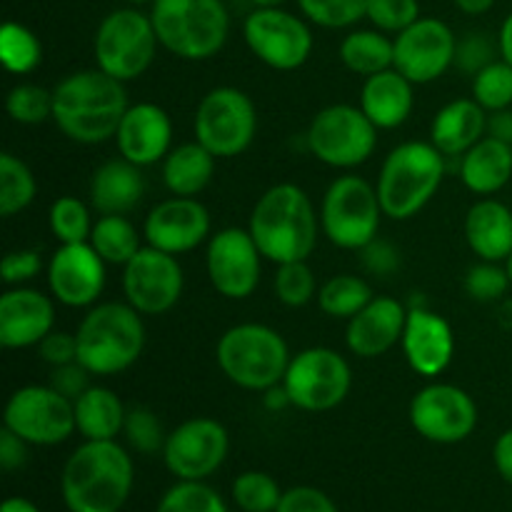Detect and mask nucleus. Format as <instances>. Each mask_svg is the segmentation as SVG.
I'll return each instance as SVG.
<instances>
[{
    "mask_svg": "<svg viewBox=\"0 0 512 512\" xmlns=\"http://www.w3.org/2000/svg\"><path fill=\"white\" fill-rule=\"evenodd\" d=\"M125 83L100 68L78 70L53 88V123L78 145H100L115 140L128 110Z\"/></svg>",
    "mask_w": 512,
    "mask_h": 512,
    "instance_id": "obj_1",
    "label": "nucleus"
},
{
    "mask_svg": "<svg viewBox=\"0 0 512 512\" xmlns=\"http://www.w3.org/2000/svg\"><path fill=\"white\" fill-rule=\"evenodd\" d=\"M133 483V458L118 440H85L65 460L60 495L68 512H120Z\"/></svg>",
    "mask_w": 512,
    "mask_h": 512,
    "instance_id": "obj_2",
    "label": "nucleus"
},
{
    "mask_svg": "<svg viewBox=\"0 0 512 512\" xmlns=\"http://www.w3.org/2000/svg\"><path fill=\"white\" fill-rule=\"evenodd\" d=\"M248 230L270 263L308 260L318 245L320 215L300 185L278 183L270 185L253 205Z\"/></svg>",
    "mask_w": 512,
    "mask_h": 512,
    "instance_id": "obj_3",
    "label": "nucleus"
},
{
    "mask_svg": "<svg viewBox=\"0 0 512 512\" xmlns=\"http://www.w3.org/2000/svg\"><path fill=\"white\" fill-rule=\"evenodd\" d=\"M78 363L98 378L125 373L140 360L145 350L143 315L130 303H95L80 320Z\"/></svg>",
    "mask_w": 512,
    "mask_h": 512,
    "instance_id": "obj_4",
    "label": "nucleus"
},
{
    "mask_svg": "<svg viewBox=\"0 0 512 512\" xmlns=\"http://www.w3.org/2000/svg\"><path fill=\"white\" fill-rule=\"evenodd\" d=\"M445 180V155L433 143L405 140L385 155L378 190L385 218L410 220L438 195Z\"/></svg>",
    "mask_w": 512,
    "mask_h": 512,
    "instance_id": "obj_5",
    "label": "nucleus"
},
{
    "mask_svg": "<svg viewBox=\"0 0 512 512\" xmlns=\"http://www.w3.org/2000/svg\"><path fill=\"white\" fill-rule=\"evenodd\" d=\"M290 358L293 353L283 335L263 323L233 325L215 345L220 373L250 393H265L283 383Z\"/></svg>",
    "mask_w": 512,
    "mask_h": 512,
    "instance_id": "obj_6",
    "label": "nucleus"
},
{
    "mask_svg": "<svg viewBox=\"0 0 512 512\" xmlns=\"http://www.w3.org/2000/svg\"><path fill=\"white\" fill-rule=\"evenodd\" d=\"M150 20L160 48L190 63L215 58L230 35V13L223 0H155Z\"/></svg>",
    "mask_w": 512,
    "mask_h": 512,
    "instance_id": "obj_7",
    "label": "nucleus"
},
{
    "mask_svg": "<svg viewBox=\"0 0 512 512\" xmlns=\"http://www.w3.org/2000/svg\"><path fill=\"white\" fill-rule=\"evenodd\" d=\"M158 48L160 40L150 15L138 8H118L105 15L95 30V68L120 83H130L148 73Z\"/></svg>",
    "mask_w": 512,
    "mask_h": 512,
    "instance_id": "obj_8",
    "label": "nucleus"
},
{
    "mask_svg": "<svg viewBox=\"0 0 512 512\" xmlns=\"http://www.w3.org/2000/svg\"><path fill=\"white\" fill-rule=\"evenodd\" d=\"M378 190L360 175H340L320 203V230L340 250H360L373 243L383 220Z\"/></svg>",
    "mask_w": 512,
    "mask_h": 512,
    "instance_id": "obj_9",
    "label": "nucleus"
},
{
    "mask_svg": "<svg viewBox=\"0 0 512 512\" xmlns=\"http://www.w3.org/2000/svg\"><path fill=\"white\" fill-rule=\"evenodd\" d=\"M193 135L215 158H238L258 135V108L245 90L218 85L200 98L193 118Z\"/></svg>",
    "mask_w": 512,
    "mask_h": 512,
    "instance_id": "obj_10",
    "label": "nucleus"
},
{
    "mask_svg": "<svg viewBox=\"0 0 512 512\" xmlns=\"http://www.w3.org/2000/svg\"><path fill=\"white\" fill-rule=\"evenodd\" d=\"M305 145L310 155L328 168L353 170L373 158L378 148V128L360 105H325L310 120Z\"/></svg>",
    "mask_w": 512,
    "mask_h": 512,
    "instance_id": "obj_11",
    "label": "nucleus"
},
{
    "mask_svg": "<svg viewBox=\"0 0 512 512\" xmlns=\"http://www.w3.org/2000/svg\"><path fill=\"white\" fill-rule=\"evenodd\" d=\"M283 388L293 408L305 413H328L348 398L353 370L338 350L313 345L290 358Z\"/></svg>",
    "mask_w": 512,
    "mask_h": 512,
    "instance_id": "obj_12",
    "label": "nucleus"
},
{
    "mask_svg": "<svg viewBox=\"0 0 512 512\" xmlns=\"http://www.w3.org/2000/svg\"><path fill=\"white\" fill-rule=\"evenodd\" d=\"M3 428L13 430L28 445L53 448L78 433L73 400L63 398L50 385H25L5 403Z\"/></svg>",
    "mask_w": 512,
    "mask_h": 512,
    "instance_id": "obj_13",
    "label": "nucleus"
},
{
    "mask_svg": "<svg viewBox=\"0 0 512 512\" xmlns=\"http://www.w3.org/2000/svg\"><path fill=\"white\" fill-rule=\"evenodd\" d=\"M250 53L268 68L293 73L313 55V30L308 20L283 8H255L243 23Z\"/></svg>",
    "mask_w": 512,
    "mask_h": 512,
    "instance_id": "obj_14",
    "label": "nucleus"
},
{
    "mask_svg": "<svg viewBox=\"0 0 512 512\" xmlns=\"http://www.w3.org/2000/svg\"><path fill=\"white\" fill-rule=\"evenodd\" d=\"M408 418L428 443L458 445L475 433L480 413L468 390L453 383H430L413 395Z\"/></svg>",
    "mask_w": 512,
    "mask_h": 512,
    "instance_id": "obj_15",
    "label": "nucleus"
},
{
    "mask_svg": "<svg viewBox=\"0 0 512 512\" xmlns=\"http://www.w3.org/2000/svg\"><path fill=\"white\" fill-rule=\"evenodd\" d=\"M230 453V435L220 420L190 418L173 428L163 445V463L175 480H208Z\"/></svg>",
    "mask_w": 512,
    "mask_h": 512,
    "instance_id": "obj_16",
    "label": "nucleus"
},
{
    "mask_svg": "<svg viewBox=\"0 0 512 512\" xmlns=\"http://www.w3.org/2000/svg\"><path fill=\"white\" fill-rule=\"evenodd\" d=\"M205 270L215 293L228 300H248L260 285L263 253L248 228L230 225L210 235Z\"/></svg>",
    "mask_w": 512,
    "mask_h": 512,
    "instance_id": "obj_17",
    "label": "nucleus"
},
{
    "mask_svg": "<svg viewBox=\"0 0 512 512\" xmlns=\"http://www.w3.org/2000/svg\"><path fill=\"white\" fill-rule=\"evenodd\" d=\"M185 288V273L178 255L143 245L140 253L123 265L125 303L140 315H163L178 305Z\"/></svg>",
    "mask_w": 512,
    "mask_h": 512,
    "instance_id": "obj_18",
    "label": "nucleus"
},
{
    "mask_svg": "<svg viewBox=\"0 0 512 512\" xmlns=\"http://www.w3.org/2000/svg\"><path fill=\"white\" fill-rule=\"evenodd\" d=\"M458 35L445 20L418 18L410 28L395 35V70L410 83L428 85L443 78L455 65Z\"/></svg>",
    "mask_w": 512,
    "mask_h": 512,
    "instance_id": "obj_19",
    "label": "nucleus"
},
{
    "mask_svg": "<svg viewBox=\"0 0 512 512\" xmlns=\"http://www.w3.org/2000/svg\"><path fill=\"white\" fill-rule=\"evenodd\" d=\"M105 260L90 243L58 245L48 260V290L65 308H93L105 290Z\"/></svg>",
    "mask_w": 512,
    "mask_h": 512,
    "instance_id": "obj_20",
    "label": "nucleus"
},
{
    "mask_svg": "<svg viewBox=\"0 0 512 512\" xmlns=\"http://www.w3.org/2000/svg\"><path fill=\"white\" fill-rule=\"evenodd\" d=\"M210 210L198 198H165L145 215L143 238L150 248L170 255L193 253L210 240Z\"/></svg>",
    "mask_w": 512,
    "mask_h": 512,
    "instance_id": "obj_21",
    "label": "nucleus"
},
{
    "mask_svg": "<svg viewBox=\"0 0 512 512\" xmlns=\"http://www.w3.org/2000/svg\"><path fill=\"white\" fill-rule=\"evenodd\" d=\"M55 330V298L15 285L0 295V345L5 350L38 348Z\"/></svg>",
    "mask_w": 512,
    "mask_h": 512,
    "instance_id": "obj_22",
    "label": "nucleus"
},
{
    "mask_svg": "<svg viewBox=\"0 0 512 512\" xmlns=\"http://www.w3.org/2000/svg\"><path fill=\"white\" fill-rule=\"evenodd\" d=\"M115 145L125 160L138 168L163 163L173 145V120L158 103L128 105L115 133Z\"/></svg>",
    "mask_w": 512,
    "mask_h": 512,
    "instance_id": "obj_23",
    "label": "nucleus"
},
{
    "mask_svg": "<svg viewBox=\"0 0 512 512\" xmlns=\"http://www.w3.org/2000/svg\"><path fill=\"white\" fill-rule=\"evenodd\" d=\"M400 345H403V355L410 368L423 378H438L453 363V328L443 315L428 308L408 310Z\"/></svg>",
    "mask_w": 512,
    "mask_h": 512,
    "instance_id": "obj_24",
    "label": "nucleus"
},
{
    "mask_svg": "<svg viewBox=\"0 0 512 512\" xmlns=\"http://www.w3.org/2000/svg\"><path fill=\"white\" fill-rule=\"evenodd\" d=\"M405 320H408V308L400 300L380 295L348 320L345 345L350 353L363 360L380 358L403 340Z\"/></svg>",
    "mask_w": 512,
    "mask_h": 512,
    "instance_id": "obj_25",
    "label": "nucleus"
},
{
    "mask_svg": "<svg viewBox=\"0 0 512 512\" xmlns=\"http://www.w3.org/2000/svg\"><path fill=\"white\" fill-rule=\"evenodd\" d=\"M413 85L400 70L388 68L365 78L360 88V110L378 130H395L408 123L415 108Z\"/></svg>",
    "mask_w": 512,
    "mask_h": 512,
    "instance_id": "obj_26",
    "label": "nucleus"
},
{
    "mask_svg": "<svg viewBox=\"0 0 512 512\" xmlns=\"http://www.w3.org/2000/svg\"><path fill=\"white\" fill-rule=\"evenodd\" d=\"M135 163L110 158L93 170L90 178V205L100 215H128L145 195V178Z\"/></svg>",
    "mask_w": 512,
    "mask_h": 512,
    "instance_id": "obj_27",
    "label": "nucleus"
},
{
    "mask_svg": "<svg viewBox=\"0 0 512 512\" xmlns=\"http://www.w3.org/2000/svg\"><path fill=\"white\" fill-rule=\"evenodd\" d=\"M485 135H488V110L480 108L473 98L450 100L430 123V143L445 158H463Z\"/></svg>",
    "mask_w": 512,
    "mask_h": 512,
    "instance_id": "obj_28",
    "label": "nucleus"
},
{
    "mask_svg": "<svg viewBox=\"0 0 512 512\" xmlns=\"http://www.w3.org/2000/svg\"><path fill=\"white\" fill-rule=\"evenodd\" d=\"M463 233L478 260L505 263L512 255V208L495 198H480L465 213Z\"/></svg>",
    "mask_w": 512,
    "mask_h": 512,
    "instance_id": "obj_29",
    "label": "nucleus"
},
{
    "mask_svg": "<svg viewBox=\"0 0 512 512\" xmlns=\"http://www.w3.org/2000/svg\"><path fill=\"white\" fill-rule=\"evenodd\" d=\"M460 180L470 193L493 198L512 180V145L485 135L460 158Z\"/></svg>",
    "mask_w": 512,
    "mask_h": 512,
    "instance_id": "obj_30",
    "label": "nucleus"
},
{
    "mask_svg": "<svg viewBox=\"0 0 512 512\" xmlns=\"http://www.w3.org/2000/svg\"><path fill=\"white\" fill-rule=\"evenodd\" d=\"M75 408V430L85 440H118L123 433L128 408L123 405L120 395L105 385H90L78 400Z\"/></svg>",
    "mask_w": 512,
    "mask_h": 512,
    "instance_id": "obj_31",
    "label": "nucleus"
},
{
    "mask_svg": "<svg viewBox=\"0 0 512 512\" xmlns=\"http://www.w3.org/2000/svg\"><path fill=\"white\" fill-rule=\"evenodd\" d=\"M215 160L218 158L198 140L178 145L160 163L163 185L168 188V193L180 195V198H198L213 180Z\"/></svg>",
    "mask_w": 512,
    "mask_h": 512,
    "instance_id": "obj_32",
    "label": "nucleus"
},
{
    "mask_svg": "<svg viewBox=\"0 0 512 512\" xmlns=\"http://www.w3.org/2000/svg\"><path fill=\"white\" fill-rule=\"evenodd\" d=\"M340 63L355 75L370 78L375 73L393 68L395 65V40L378 28H358L350 30L340 40Z\"/></svg>",
    "mask_w": 512,
    "mask_h": 512,
    "instance_id": "obj_33",
    "label": "nucleus"
},
{
    "mask_svg": "<svg viewBox=\"0 0 512 512\" xmlns=\"http://www.w3.org/2000/svg\"><path fill=\"white\" fill-rule=\"evenodd\" d=\"M90 245L108 265H128L140 253V233L128 215H100L90 233Z\"/></svg>",
    "mask_w": 512,
    "mask_h": 512,
    "instance_id": "obj_34",
    "label": "nucleus"
},
{
    "mask_svg": "<svg viewBox=\"0 0 512 512\" xmlns=\"http://www.w3.org/2000/svg\"><path fill=\"white\" fill-rule=\"evenodd\" d=\"M373 288L360 275L340 273L325 280L318 290V305L328 318L350 320L373 300Z\"/></svg>",
    "mask_w": 512,
    "mask_h": 512,
    "instance_id": "obj_35",
    "label": "nucleus"
},
{
    "mask_svg": "<svg viewBox=\"0 0 512 512\" xmlns=\"http://www.w3.org/2000/svg\"><path fill=\"white\" fill-rule=\"evenodd\" d=\"M38 195V180L18 155H0V215L13 218L28 210Z\"/></svg>",
    "mask_w": 512,
    "mask_h": 512,
    "instance_id": "obj_36",
    "label": "nucleus"
},
{
    "mask_svg": "<svg viewBox=\"0 0 512 512\" xmlns=\"http://www.w3.org/2000/svg\"><path fill=\"white\" fill-rule=\"evenodd\" d=\"M0 60L8 73L28 75L43 63V45L28 25L8 20L0 28Z\"/></svg>",
    "mask_w": 512,
    "mask_h": 512,
    "instance_id": "obj_37",
    "label": "nucleus"
},
{
    "mask_svg": "<svg viewBox=\"0 0 512 512\" xmlns=\"http://www.w3.org/2000/svg\"><path fill=\"white\" fill-rule=\"evenodd\" d=\"M48 225L50 233L60 245H70L88 243L95 223L90 208L83 200L75 198V195H60L48 210Z\"/></svg>",
    "mask_w": 512,
    "mask_h": 512,
    "instance_id": "obj_38",
    "label": "nucleus"
},
{
    "mask_svg": "<svg viewBox=\"0 0 512 512\" xmlns=\"http://www.w3.org/2000/svg\"><path fill=\"white\" fill-rule=\"evenodd\" d=\"M283 493L285 490H280L278 480L263 470H245L233 480V488H230L235 508L243 512H275Z\"/></svg>",
    "mask_w": 512,
    "mask_h": 512,
    "instance_id": "obj_39",
    "label": "nucleus"
},
{
    "mask_svg": "<svg viewBox=\"0 0 512 512\" xmlns=\"http://www.w3.org/2000/svg\"><path fill=\"white\" fill-rule=\"evenodd\" d=\"M155 512H230L223 495L205 480H178L163 493Z\"/></svg>",
    "mask_w": 512,
    "mask_h": 512,
    "instance_id": "obj_40",
    "label": "nucleus"
},
{
    "mask_svg": "<svg viewBox=\"0 0 512 512\" xmlns=\"http://www.w3.org/2000/svg\"><path fill=\"white\" fill-rule=\"evenodd\" d=\"M275 298L288 308H305L313 298H318V280L308 260L280 263L273 278Z\"/></svg>",
    "mask_w": 512,
    "mask_h": 512,
    "instance_id": "obj_41",
    "label": "nucleus"
},
{
    "mask_svg": "<svg viewBox=\"0 0 512 512\" xmlns=\"http://www.w3.org/2000/svg\"><path fill=\"white\" fill-rule=\"evenodd\" d=\"M10 120L20 125H40L53 120V90L35 83H18L5 95Z\"/></svg>",
    "mask_w": 512,
    "mask_h": 512,
    "instance_id": "obj_42",
    "label": "nucleus"
},
{
    "mask_svg": "<svg viewBox=\"0 0 512 512\" xmlns=\"http://www.w3.org/2000/svg\"><path fill=\"white\" fill-rule=\"evenodd\" d=\"M473 100L488 113L512 108V65L503 58L480 70L470 85Z\"/></svg>",
    "mask_w": 512,
    "mask_h": 512,
    "instance_id": "obj_43",
    "label": "nucleus"
},
{
    "mask_svg": "<svg viewBox=\"0 0 512 512\" xmlns=\"http://www.w3.org/2000/svg\"><path fill=\"white\" fill-rule=\"evenodd\" d=\"M300 13L325 30L353 28L365 18L368 0H298Z\"/></svg>",
    "mask_w": 512,
    "mask_h": 512,
    "instance_id": "obj_44",
    "label": "nucleus"
},
{
    "mask_svg": "<svg viewBox=\"0 0 512 512\" xmlns=\"http://www.w3.org/2000/svg\"><path fill=\"white\" fill-rule=\"evenodd\" d=\"M123 435L125 440H128L130 448L140 455L163 453L165 438H168L158 415L150 408H143V405H135V408L128 410Z\"/></svg>",
    "mask_w": 512,
    "mask_h": 512,
    "instance_id": "obj_45",
    "label": "nucleus"
},
{
    "mask_svg": "<svg viewBox=\"0 0 512 512\" xmlns=\"http://www.w3.org/2000/svg\"><path fill=\"white\" fill-rule=\"evenodd\" d=\"M463 285L465 293L478 303H495L512 288L508 268L503 263H490V260H478L475 265H470Z\"/></svg>",
    "mask_w": 512,
    "mask_h": 512,
    "instance_id": "obj_46",
    "label": "nucleus"
},
{
    "mask_svg": "<svg viewBox=\"0 0 512 512\" xmlns=\"http://www.w3.org/2000/svg\"><path fill=\"white\" fill-rule=\"evenodd\" d=\"M365 18L373 23V28L398 35L423 15L418 0H368Z\"/></svg>",
    "mask_w": 512,
    "mask_h": 512,
    "instance_id": "obj_47",
    "label": "nucleus"
},
{
    "mask_svg": "<svg viewBox=\"0 0 512 512\" xmlns=\"http://www.w3.org/2000/svg\"><path fill=\"white\" fill-rule=\"evenodd\" d=\"M495 55H500V48L485 33H468L465 38H458V50H455L453 68L463 70L465 75L475 78L483 68L495 63Z\"/></svg>",
    "mask_w": 512,
    "mask_h": 512,
    "instance_id": "obj_48",
    "label": "nucleus"
},
{
    "mask_svg": "<svg viewBox=\"0 0 512 512\" xmlns=\"http://www.w3.org/2000/svg\"><path fill=\"white\" fill-rule=\"evenodd\" d=\"M43 270V258H40L38 250L33 248H20L5 253L3 263H0V275H3V283L15 288V285H25L30 280H35Z\"/></svg>",
    "mask_w": 512,
    "mask_h": 512,
    "instance_id": "obj_49",
    "label": "nucleus"
},
{
    "mask_svg": "<svg viewBox=\"0 0 512 512\" xmlns=\"http://www.w3.org/2000/svg\"><path fill=\"white\" fill-rule=\"evenodd\" d=\"M275 512H340L328 493L313 485H295L288 488L280 498Z\"/></svg>",
    "mask_w": 512,
    "mask_h": 512,
    "instance_id": "obj_50",
    "label": "nucleus"
},
{
    "mask_svg": "<svg viewBox=\"0 0 512 512\" xmlns=\"http://www.w3.org/2000/svg\"><path fill=\"white\" fill-rule=\"evenodd\" d=\"M38 355L43 363L50 365V368L75 363V360H78V338H75V333L53 330V333H48L40 340Z\"/></svg>",
    "mask_w": 512,
    "mask_h": 512,
    "instance_id": "obj_51",
    "label": "nucleus"
},
{
    "mask_svg": "<svg viewBox=\"0 0 512 512\" xmlns=\"http://www.w3.org/2000/svg\"><path fill=\"white\" fill-rule=\"evenodd\" d=\"M90 378L93 375L83 368V365L75 360V363L58 365V368H50V388L58 390L63 398L78 400L85 390L90 388Z\"/></svg>",
    "mask_w": 512,
    "mask_h": 512,
    "instance_id": "obj_52",
    "label": "nucleus"
},
{
    "mask_svg": "<svg viewBox=\"0 0 512 512\" xmlns=\"http://www.w3.org/2000/svg\"><path fill=\"white\" fill-rule=\"evenodd\" d=\"M360 260H363L365 270L388 278V275H393L400 268V250L393 243H388V240L375 238L373 243H368L360 250Z\"/></svg>",
    "mask_w": 512,
    "mask_h": 512,
    "instance_id": "obj_53",
    "label": "nucleus"
},
{
    "mask_svg": "<svg viewBox=\"0 0 512 512\" xmlns=\"http://www.w3.org/2000/svg\"><path fill=\"white\" fill-rule=\"evenodd\" d=\"M28 448L30 445L23 438H18L13 430H0V465H3L5 473L20 470L28 463Z\"/></svg>",
    "mask_w": 512,
    "mask_h": 512,
    "instance_id": "obj_54",
    "label": "nucleus"
},
{
    "mask_svg": "<svg viewBox=\"0 0 512 512\" xmlns=\"http://www.w3.org/2000/svg\"><path fill=\"white\" fill-rule=\"evenodd\" d=\"M493 465L500 478L512 488V428L500 433V438L493 445Z\"/></svg>",
    "mask_w": 512,
    "mask_h": 512,
    "instance_id": "obj_55",
    "label": "nucleus"
},
{
    "mask_svg": "<svg viewBox=\"0 0 512 512\" xmlns=\"http://www.w3.org/2000/svg\"><path fill=\"white\" fill-rule=\"evenodd\" d=\"M488 135L512 145V108L488 113Z\"/></svg>",
    "mask_w": 512,
    "mask_h": 512,
    "instance_id": "obj_56",
    "label": "nucleus"
},
{
    "mask_svg": "<svg viewBox=\"0 0 512 512\" xmlns=\"http://www.w3.org/2000/svg\"><path fill=\"white\" fill-rule=\"evenodd\" d=\"M498 48H500V58H503L505 63L512 65V10L505 15L503 25H500Z\"/></svg>",
    "mask_w": 512,
    "mask_h": 512,
    "instance_id": "obj_57",
    "label": "nucleus"
},
{
    "mask_svg": "<svg viewBox=\"0 0 512 512\" xmlns=\"http://www.w3.org/2000/svg\"><path fill=\"white\" fill-rule=\"evenodd\" d=\"M263 403H265V408H268V410L288 408L290 398H288V393H285L283 383L275 385V388H270V390H265V393H263Z\"/></svg>",
    "mask_w": 512,
    "mask_h": 512,
    "instance_id": "obj_58",
    "label": "nucleus"
},
{
    "mask_svg": "<svg viewBox=\"0 0 512 512\" xmlns=\"http://www.w3.org/2000/svg\"><path fill=\"white\" fill-rule=\"evenodd\" d=\"M455 8L465 15H485L495 5V0H453Z\"/></svg>",
    "mask_w": 512,
    "mask_h": 512,
    "instance_id": "obj_59",
    "label": "nucleus"
},
{
    "mask_svg": "<svg viewBox=\"0 0 512 512\" xmlns=\"http://www.w3.org/2000/svg\"><path fill=\"white\" fill-rule=\"evenodd\" d=\"M0 512H40V508L33 503V500L13 495V498H8L3 505H0Z\"/></svg>",
    "mask_w": 512,
    "mask_h": 512,
    "instance_id": "obj_60",
    "label": "nucleus"
},
{
    "mask_svg": "<svg viewBox=\"0 0 512 512\" xmlns=\"http://www.w3.org/2000/svg\"><path fill=\"white\" fill-rule=\"evenodd\" d=\"M250 3H253L255 8H280V5L288 3V0H250Z\"/></svg>",
    "mask_w": 512,
    "mask_h": 512,
    "instance_id": "obj_61",
    "label": "nucleus"
},
{
    "mask_svg": "<svg viewBox=\"0 0 512 512\" xmlns=\"http://www.w3.org/2000/svg\"><path fill=\"white\" fill-rule=\"evenodd\" d=\"M125 3H130V5H145V3H150V5H153L155 0H125Z\"/></svg>",
    "mask_w": 512,
    "mask_h": 512,
    "instance_id": "obj_62",
    "label": "nucleus"
},
{
    "mask_svg": "<svg viewBox=\"0 0 512 512\" xmlns=\"http://www.w3.org/2000/svg\"><path fill=\"white\" fill-rule=\"evenodd\" d=\"M505 268H508V275H510V283H512V255L508 260H505Z\"/></svg>",
    "mask_w": 512,
    "mask_h": 512,
    "instance_id": "obj_63",
    "label": "nucleus"
}]
</instances>
